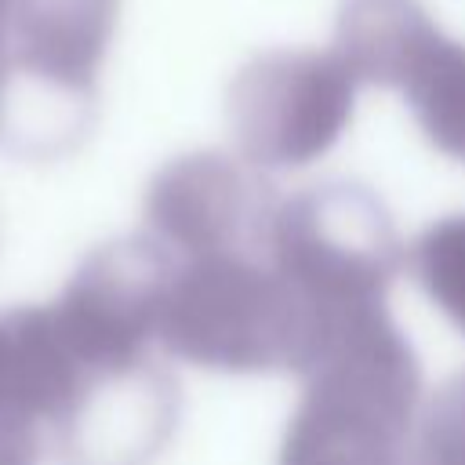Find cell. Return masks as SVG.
<instances>
[{"label":"cell","instance_id":"2","mask_svg":"<svg viewBox=\"0 0 465 465\" xmlns=\"http://www.w3.org/2000/svg\"><path fill=\"white\" fill-rule=\"evenodd\" d=\"M156 341L203 371L302 374L316 356L320 327L265 251H222L174 258Z\"/></svg>","mask_w":465,"mask_h":465},{"label":"cell","instance_id":"1","mask_svg":"<svg viewBox=\"0 0 465 465\" xmlns=\"http://www.w3.org/2000/svg\"><path fill=\"white\" fill-rule=\"evenodd\" d=\"M280 443V465H407L421 371L385 309L334 323Z\"/></svg>","mask_w":465,"mask_h":465},{"label":"cell","instance_id":"10","mask_svg":"<svg viewBox=\"0 0 465 465\" xmlns=\"http://www.w3.org/2000/svg\"><path fill=\"white\" fill-rule=\"evenodd\" d=\"M407 465H465V371L443 381L418 414Z\"/></svg>","mask_w":465,"mask_h":465},{"label":"cell","instance_id":"7","mask_svg":"<svg viewBox=\"0 0 465 465\" xmlns=\"http://www.w3.org/2000/svg\"><path fill=\"white\" fill-rule=\"evenodd\" d=\"M254 171L258 167L229 153L171 160L145 189L149 236L174 258L265 251L276 196Z\"/></svg>","mask_w":465,"mask_h":465},{"label":"cell","instance_id":"6","mask_svg":"<svg viewBox=\"0 0 465 465\" xmlns=\"http://www.w3.org/2000/svg\"><path fill=\"white\" fill-rule=\"evenodd\" d=\"M356 76L331 51H265L229 84V127L251 167H305L349 127Z\"/></svg>","mask_w":465,"mask_h":465},{"label":"cell","instance_id":"3","mask_svg":"<svg viewBox=\"0 0 465 465\" xmlns=\"http://www.w3.org/2000/svg\"><path fill=\"white\" fill-rule=\"evenodd\" d=\"M116 11L120 0H7L0 145L58 156L87 134Z\"/></svg>","mask_w":465,"mask_h":465},{"label":"cell","instance_id":"12","mask_svg":"<svg viewBox=\"0 0 465 465\" xmlns=\"http://www.w3.org/2000/svg\"><path fill=\"white\" fill-rule=\"evenodd\" d=\"M0 414H7L4 411V331H0ZM11 418V414H7Z\"/></svg>","mask_w":465,"mask_h":465},{"label":"cell","instance_id":"8","mask_svg":"<svg viewBox=\"0 0 465 465\" xmlns=\"http://www.w3.org/2000/svg\"><path fill=\"white\" fill-rule=\"evenodd\" d=\"M178 429V385L163 367L87 371L51 429L62 465H153Z\"/></svg>","mask_w":465,"mask_h":465},{"label":"cell","instance_id":"11","mask_svg":"<svg viewBox=\"0 0 465 465\" xmlns=\"http://www.w3.org/2000/svg\"><path fill=\"white\" fill-rule=\"evenodd\" d=\"M0 465H40V429L0 414Z\"/></svg>","mask_w":465,"mask_h":465},{"label":"cell","instance_id":"5","mask_svg":"<svg viewBox=\"0 0 465 465\" xmlns=\"http://www.w3.org/2000/svg\"><path fill=\"white\" fill-rule=\"evenodd\" d=\"M334 51L356 84L403 91L429 145L465 163V44L421 0H341Z\"/></svg>","mask_w":465,"mask_h":465},{"label":"cell","instance_id":"4","mask_svg":"<svg viewBox=\"0 0 465 465\" xmlns=\"http://www.w3.org/2000/svg\"><path fill=\"white\" fill-rule=\"evenodd\" d=\"M265 258L312 312L320 338L349 316L385 309L407 262L381 200L352 182L309 185L276 203Z\"/></svg>","mask_w":465,"mask_h":465},{"label":"cell","instance_id":"9","mask_svg":"<svg viewBox=\"0 0 465 465\" xmlns=\"http://www.w3.org/2000/svg\"><path fill=\"white\" fill-rule=\"evenodd\" d=\"M407 262L429 302L465 334V214L429 225L414 240Z\"/></svg>","mask_w":465,"mask_h":465}]
</instances>
